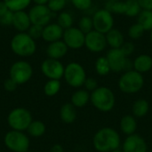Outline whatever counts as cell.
Returning <instances> with one entry per match:
<instances>
[{
    "instance_id": "cell-4",
    "label": "cell",
    "mask_w": 152,
    "mask_h": 152,
    "mask_svg": "<svg viewBox=\"0 0 152 152\" xmlns=\"http://www.w3.org/2000/svg\"><path fill=\"white\" fill-rule=\"evenodd\" d=\"M144 86L143 75L134 69L124 72L118 79V88L121 92L132 94L140 92Z\"/></svg>"
},
{
    "instance_id": "cell-43",
    "label": "cell",
    "mask_w": 152,
    "mask_h": 152,
    "mask_svg": "<svg viewBox=\"0 0 152 152\" xmlns=\"http://www.w3.org/2000/svg\"><path fill=\"white\" fill-rule=\"evenodd\" d=\"M9 11L7 5L4 1H0V17H2L4 13H6Z\"/></svg>"
},
{
    "instance_id": "cell-1",
    "label": "cell",
    "mask_w": 152,
    "mask_h": 152,
    "mask_svg": "<svg viewBox=\"0 0 152 152\" xmlns=\"http://www.w3.org/2000/svg\"><path fill=\"white\" fill-rule=\"evenodd\" d=\"M94 148L98 152H110L121 145V138L118 131L111 127L99 129L93 138Z\"/></svg>"
},
{
    "instance_id": "cell-35",
    "label": "cell",
    "mask_w": 152,
    "mask_h": 152,
    "mask_svg": "<svg viewBox=\"0 0 152 152\" xmlns=\"http://www.w3.org/2000/svg\"><path fill=\"white\" fill-rule=\"evenodd\" d=\"M67 1L68 0H49L46 5L48 6L52 12H61L64 9Z\"/></svg>"
},
{
    "instance_id": "cell-10",
    "label": "cell",
    "mask_w": 152,
    "mask_h": 152,
    "mask_svg": "<svg viewBox=\"0 0 152 152\" xmlns=\"http://www.w3.org/2000/svg\"><path fill=\"white\" fill-rule=\"evenodd\" d=\"M94 29L102 34H107L114 27V17L113 14L107 9L97 10L93 17Z\"/></svg>"
},
{
    "instance_id": "cell-47",
    "label": "cell",
    "mask_w": 152,
    "mask_h": 152,
    "mask_svg": "<svg viewBox=\"0 0 152 152\" xmlns=\"http://www.w3.org/2000/svg\"><path fill=\"white\" fill-rule=\"evenodd\" d=\"M151 44H152V29L151 30Z\"/></svg>"
},
{
    "instance_id": "cell-41",
    "label": "cell",
    "mask_w": 152,
    "mask_h": 152,
    "mask_svg": "<svg viewBox=\"0 0 152 152\" xmlns=\"http://www.w3.org/2000/svg\"><path fill=\"white\" fill-rule=\"evenodd\" d=\"M19 85L14 82L12 78H7L4 81V88L7 92H14L17 89V86Z\"/></svg>"
},
{
    "instance_id": "cell-15",
    "label": "cell",
    "mask_w": 152,
    "mask_h": 152,
    "mask_svg": "<svg viewBox=\"0 0 152 152\" xmlns=\"http://www.w3.org/2000/svg\"><path fill=\"white\" fill-rule=\"evenodd\" d=\"M121 151L123 152H147L148 146L141 135L134 134L128 135L125 139Z\"/></svg>"
},
{
    "instance_id": "cell-5",
    "label": "cell",
    "mask_w": 152,
    "mask_h": 152,
    "mask_svg": "<svg viewBox=\"0 0 152 152\" xmlns=\"http://www.w3.org/2000/svg\"><path fill=\"white\" fill-rule=\"evenodd\" d=\"M32 121L31 113L25 108H15L10 111L7 117L9 126L15 131H27Z\"/></svg>"
},
{
    "instance_id": "cell-48",
    "label": "cell",
    "mask_w": 152,
    "mask_h": 152,
    "mask_svg": "<svg viewBox=\"0 0 152 152\" xmlns=\"http://www.w3.org/2000/svg\"><path fill=\"white\" fill-rule=\"evenodd\" d=\"M111 1H121V0H111Z\"/></svg>"
},
{
    "instance_id": "cell-30",
    "label": "cell",
    "mask_w": 152,
    "mask_h": 152,
    "mask_svg": "<svg viewBox=\"0 0 152 152\" xmlns=\"http://www.w3.org/2000/svg\"><path fill=\"white\" fill-rule=\"evenodd\" d=\"M105 9L110 11L111 13L125 14L126 12V2L125 1H111L108 0L105 4Z\"/></svg>"
},
{
    "instance_id": "cell-9",
    "label": "cell",
    "mask_w": 152,
    "mask_h": 152,
    "mask_svg": "<svg viewBox=\"0 0 152 152\" xmlns=\"http://www.w3.org/2000/svg\"><path fill=\"white\" fill-rule=\"evenodd\" d=\"M33 75L32 66L26 61H15L10 68L9 77L18 85L26 84L30 80Z\"/></svg>"
},
{
    "instance_id": "cell-6",
    "label": "cell",
    "mask_w": 152,
    "mask_h": 152,
    "mask_svg": "<svg viewBox=\"0 0 152 152\" xmlns=\"http://www.w3.org/2000/svg\"><path fill=\"white\" fill-rule=\"evenodd\" d=\"M5 147L12 152H28L29 149V138L24 132L12 130L6 133L4 138Z\"/></svg>"
},
{
    "instance_id": "cell-17",
    "label": "cell",
    "mask_w": 152,
    "mask_h": 152,
    "mask_svg": "<svg viewBox=\"0 0 152 152\" xmlns=\"http://www.w3.org/2000/svg\"><path fill=\"white\" fill-rule=\"evenodd\" d=\"M68 50L69 47L66 45L63 40H58L49 43L48 46L46 47V55L48 58L60 60L67 54Z\"/></svg>"
},
{
    "instance_id": "cell-7",
    "label": "cell",
    "mask_w": 152,
    "mask_h": 152,
    "mask_svg": "<svg viewBox=\"0 0 152 152\" xmlns=\"http://www.w3.org/2000/svg\"><path fill=\"white\" fill-rule=\"evenodd\" d=\"M63 77L69 86L79 88L84 86L87 77L84 67L78 62L72 61L65 67Z\"/></svg>"
},
{
    "instance_id": "cell-34",
    "label": "cell",
    "mask_w": 152,
    "mask_h": 152,
    "mask_svg": "<svg viewBox=\"0 0 152 152\" xmlns=\"http://www.w3.org/2000/svg\"><path fill=\"white\" fill-rule=\"evenodd\" d=\"M144 33H145L144 28L138 22L131 25L129 27V28H128V36H129L130 38H132L134 40L140 39L141 37H143Z\"/></svg>"
},
{
    "instance_id": "cell-23",
    "label": "cell",
    "mask_w": 152,
    "mask_h": 152,
    "mask_svg": "<svg viewBox=\"0 0 152 152\" xmlns=\"http://www.w3.org/2000/svg\"><path fill=\"white\" fill-rule=\"evenodd\" d=\"M60 118L65 124H72L77 118L76 108L70 102L63 104L60 110Z\"/></svg>"
},
{
    "instance_id": "cell-2",
    "label": "cell",
    "mask_w": 152,
    "mask_h": 152,
    "mask_svg": "<svg viewBox=\"0 0 152 152\" xmlns=\"http://www.w3.org/2000/svg\"><path fill=\"white\" fill-rule=\"evenodd\" d=\"M90 102L99 111L110 112L115 107L116 96L110 88L107 86H99L91 93Z\"/></svg>"
},
{
    "instance_id": "cell-45",
    "label": "cell",
    "mask_w": 152,
    "mask_h": 152,
    "mask_svg": "<svg viewBox=\"0 0 152 152\" xmlns=\"http://www.w3.org/2000/svg\"><path fill=\"white\" fill-rule=\"evenodd\" d=\"M35 4H47L49 0H32Z\"/></svg>"
},
{
    "instance_id": "cell-11",
    "label": "cell",
    "mask_w": 152,
    "mask_h": 152,
    "mask_svg": "<svg viewBox=\"0 0 152 152\" xmlns=\"http://www.w3.org/2000/svg\"><path fill=\"white\" fill-rule=\"evenodd\" d=\"M28 13L31 24L39 25L42 27L49 24L53 17V12L46 4H35L29 9Z\"/></svg>"
},
{
    "instance_id": "cell-18",
    "label": "cell",
    "mask_w": 152,
    "mask_h": 152,
    "mask_svg": "<svg viewBox=\"0 0 152 152\" xmlns=\"http://www.w3.org/2000/svg\"><path fill=\"white\" fill-rule=\"evenodd\" d=\"M12 25L19 32H27L29 27L31 26V21L28 13L25 11L14 12Z\"/></svg>"
},
{
    "instance_id": "cell-28",
    "label": "cell",
    "mask_w": 152,
    "mask_h": 152,
    "mask_svg": "<svg viewBox=\"0 0 152 152\" xmlns=\"http://www.w3.org/2000/svg\"><path fill=\"white\" fill-rule=\"evenodd\" d=\"M61 81L56 79H48V81L45 84L44 86V93L45 95L49 97H53L56 95L61 90Z\"/></svg>"
},
{
    "instance_id": "cell-20",
    "label": "cell",
    "mask_w": 152,
    "mask_h": 152,
    "mask_svg": "<svg viewBox=\"0 0 152 152\" xmlns=\"http://www.w3.org/2000/svg\"><path fill=\"white\" fill-rule=\"evenodd\" d=\"M119 127L121 132L126 135L134 134L137 130V121L136 118L133 115H126L124 116L119 123Z\"/></svg>"
},
{
    "instance_id": "cell-3",
    "label": "cell",
    "mask_w": 152,
    "mask_h": 152,
    "mask_svg": "<svg viewBox=\"0 0 152 152\" xmlns=\"http://www.w3.org/2000/svg\"><path fill=\"white\" fill-rule=\"evenodd\" d=\"M11 50L20 57H30L37 51V44L27 32H19L14 35L10 43Z\"/></svg>"
},
{
    "instance_id": "cell-36",
    "label": "cell",
    "mask_w": 152,
    "mask_h": 152,
    "mask_svg": "<svg viewBox=\"0 0 152 152\" xmlns=\"http://www.w3.org/2000/svg\"><path fill=\"white\" fill-rule=\"evenodd\" d=\"M73 6L79 11H87L93 5V0H70Z\"/></svg>"
},
{
    "instance_id": "cell-50",
    "label": "cell",
    "mask_w": 152,
    "mask_h": 152,
    "mask_svg": "<svg viewBox=\"0 0 152 152\" xmlns=\"http://www.w3.org/2000/svg\"><path fill=\"white\" fill-rule=\"evenodd\" d=\"M0 152H1V151H0Z\"/></svg>"
},
{
    "instance_id": "cell-46",
    "label": "cell",
    "mask_w": 152,
    "mask_h": 152,
    "mask_svg": "<svg viewBox=\"0 0 152 152\" xmlns=\"http://www.w3.org/2000/svg\"><path fill=\"white\" fill-rule=\"evenodd\" d=\"M110 152H123L121 150H119V149H118V150H115V151H110Z\"/></svg>"
},
{
    "instance_id": "cell-27",
    "label": "cell",
    "mask_w": 152,
    "mask_h": 152,
    "mask_svg": "<svg viewBox=\"0 0 152 152\" xmlns=\"http://www.w3.org/2000/svg\"><path fill=\"white\" fill-rule=\"evenodd\" d=\"M137 22L142 25L145 31H151L152 29V11L142 10L137 16Z\"/></svg>"
},
{
    "instance_id": "cell-40",
    "label": "cell",
    "mask_w": 152,
    "mask_h": 152,
    "mask_svg": "<svg viewBox=\"0 0 152 152\" xmlns=\"http://www.w3.org/2000/svg\"><path fill=\"white\" fill-rule=\"evenodd\" d=\"M12 19H13V12L9 10L6 13H4L2 17H0V24L3 26H10L12 24Z\"/></svg>"
},
{
    "instance_id": "cell-12",
    "label": "cell",
    "mask_w": 152,
    "mask_h": 152,
    "mask_svg": "<svg viewBox=\"0 0 152 152\" xmlns=\"http://www.w3.org/2000/svg\"><path fill=\"white\" fill-rule=\"evenodd\" d=\"M64 70L65 67L60 60L47 58L41 64V71L48 79L60 80L64 76Z\"/></svg>"
},
{
    "instance_id": "cell-13",
    "label": "cell",
    "mask_w": 152,
    "mask_h": 152,
    "mask_svg": "<svg viewBox=\"0 0 152 152\" xmlns=\"http://www.w3.org/2000/svg\"><path fill=\"white\" fill-rule=\"evenodd\" d=\"M107 40L105 34L98 32L96 30H92L86 34L85 46L86 49L92 53H102L107 47Z\"/></svg>"
},
{
    "instance_id": "cell-39",
    "label": "cell",
    "mask_w": 152,
    "mask_h": 152,
    "mask_svg": "<svg viewBox=\"0 0 152 152\" xmlns=\"http://www.w3.org/2000/svg\"><path fill=\"white\" fill-rule=\"evenodd\" d=\"M119 49L123 52V53L126 57H129L131 54L134 53V52L135 50V46L133 42H125Z\"/></svg>"
},
{
    "instance_id": "cell-44",
    "label": "cell",
    "mask_w": 152,
    "mask_h": 152,
    "mask_svg": "<svg viewBox=\"0 0 152 152\" xmlns=\"http://www.w3.org/2000/svg\"><path fill=\"white\" fill-rule=\"evenodd\" d=\"M50 152H64L63 147L60 144H54Z\"/></svg>"
},
{
    "instance_id": "cell-31",
    "label": "cell",
    "mask_w": 152,
    "mask_h": 152,
    "mask_svg": "<svg viewBox=\"0 0 152 152\" xmlns=\"http://www.w3.org/2000/svg\"><path fill=\"white\" fill-rule=\"evenodd\" d=\"M126 12L125 15L128 17H137L142 9L137 0H126Z\"/></svg>"
},
{
    "instance_id": "cell-16",
    "label": "cell",
    "mask_w": 152,
    "mask_h": 152,
    "mask_svg": "<svg viewBox=\"0 0 152 152\" xmlns=\"http://www.w3.org/2000/svg\"><path fill=\"white\" fill-rule=\"evenodd\" d=\"M64 29L58 23H49L43 28L42 38L48 43L61 40L63 37Z\"/></svg>"
},
{
    "instance_id": "cell-24",
    "label": "cell",
    "mask_w": 152,
    "mask_h": 152,
    "mask_svg": "<svg viewBox=\"0 0 152 152\" xmlns=\"http://www.w3.org/2000/svg\"><path fill=\"white\" fill-rule=\"evenodd\" d=\"M150 110V104L145 99H138L133 105V116L136 118H142L145 117Z\"/></svg>"
},
{
    "instance_id": "cell-8",
    "label": "cell",
    "mask_w": 152,
    "mask_h": 152,
    "mask_svg": "<svg viewBox=\"0 0 152 152\" xmlns=\"http://www.w3.org/2000/svg\"><path fill=\"white\" fill-rule=\"evenodd\" d=\"M106 58L113 72H126L134 69L133 61H130L120 49H110L106 54Z\"/></svg>"
},
{
    "instance_id": "cell-14",
    "label": "cell",
    "mask_w": 152,
    "mask_h": 152,
    "mask_svg": "<svg viewBox=\"0 0 152 152\" xmlns=\"http://www.w3.org/2000/svg\"><path fill=\"white\" fill-rule=\"evenodd\" d=\"M85 39L86 34L82 32L78 28L71 27L65 29L63 32L62 40L70 49L77 50L85 46Z\"/></svg>"
},
{
    "instance_id": "cell-33",
    "label": "cell",
    "mask_w": 152,
    "mask_h": 152,
    "mask_svg": "<svg viewBox=\"0 0 152 152\" xmlns=\"http://www.w3.org/2000/svg\"><path fill=\"white\" fill-rule=\"evenodd\" d=\"M82 32L85 34L89 33L90 31L94 30V23H93V19L90 16L85 15L80 18L78 21V27H77Z\"/></svg>"
},
{
    "instance_id": "cell-49",
    "label": "cell",
    "mask_w": 152,
    "mask_h": 152,
    "mask_svg": "<svg viewBox=\"0 0 152 152\" xmlns=\"http://www.w3.org/2000/svg\"><path fill=\"white\" fill-rule=\"evenodd\" d=\"M28 152H34V151H28Z\"/></svg>"
},
{
    "instance_id": "cell-42",
    "label": "cell",
    "mask_w": 152,
    "mask_h": 152,
    "mask_svg": "<svg viewBox=\"0 0 152 152\" xmlns=\"http://www.w3.org/2000/svg\"><path fill=\"white\" fill-rule=\"evenodd\" d=\"M142 10L152 11V0H137Z\"/></svg>"
},
{
    "instance_id": "cell-32",
    "label": "cell",
    "mask_w": 152,
    "mask_h": 152,
    "mask_svg": "<svg viewBox=\"0 0 152 152\" xmlns=\"http://www.w3.org/2000/svg\"><path fill=\"white\" fill-rule=\"evenodd\" d=\"M73 17L68 12H61L57 17V23L65 30L73 27Z\"/></svg>"
},
{
    "instance_id": "cell-21",
    "label": "cell",
    "mask_w": 152,
    "mask_h": 152,
    "mask_svg": "<svg viewBox=\"0 0 152 152\" xmlns=\"http://www.w3.org/2000/svg\"><path fill=\"white\" fill-rule=\"evenodd\" d=\"M105 36H106L107 44L108 45L110 46V48L119 49L125 43V37L123 33L117 28H113L107 34H105Z\"/></svg>"
},
{
    "instance_id": "cell-29",
    "label": "cell",
    "mask_w": 152,
    "mask_h": 152,
    "mask_svg": "<svg viewBox=\"0 0 152 152\" xmlns=\"http://www.w3.org/2000/svg\"><path fill=\"white\" fill-rule=\"evenodd\" d=\"M12 12L24 11L32 2V0H3Z\"/></svg>"
},
{
    "instance_id": "cell-22",
    "label": "cell",
    "mask_w": 152,
    "mask_h": 152,
    "mask_svg": "<svg viewBox=\"0 0 152 152\" xmlns=\"http://www.w3.org/2000/svg\"><path fill=\"white\" fill-rule=\"evenodd\" d=\"M91 94L86 89H78L73 93L70 99V103L75 108H82L90 102Z\"/></svg>"
},
{
    "instance_id": "cell-37",
    "label": "cell",
    "mask_w": 152,
    "mask_h": 152,
    "mask_svg": "<svg viewBox=\"0 0 152 152\" xmlns=\"http://www.w3.org/2000/svg\"><path fill=\"white\" fill-rule=\"evenodd\" d=\"M43 28H44V27H42V26L31 24V26L29 27V28H28V30L27 31V33H28L32 38L37 39V38L42 37Z\"/></svg>"
},
{
    "instance_id": "cell-19",
    "label": "cell",
    "mask_w": 152,
    "mask_h": 152,
    "mask_svg": "<svg viewBox=\"0 0 152 152\" xmlns=\"http://www.w3.org/2000/svg\"><path fill=\"white\" fill-rule=\"evenodd\" d=\"M134 69L141 74L149 72L152 69V56L142 53L138 55L133 61Z\"/></svg>"
},
{
    "instance_id": "cell-25",
    "label": "cell",
    "mask_w": 152,
    "mask_h": 152,
    "mask_svg": "<svg viewBox=\"0 0 152 152\" xmlns=\"http://www.w3.org/2000/svg\"><path fill=\"white\" fill-rule=\"evenodd\" d=\"M45 130H46V127L42 121H39V120L34 121L33 120L31 122V124L29 125V126L28 127L27 132L31 137L38 138L45 134Z\"/></svg>"
},
{
    "instance_id": "cell-38",
    "label": "cell",
    "mask_w": 152,
    "mask_h": 152,
    "mask_svg": "<svg viewBox=\"0 0 152 152\" xmlns=\"http://www.w3.org/2000/svg\"><path fill=\"white\" fill-rule=\"evenodd\" d=\"M85 86V89L86 91H88L89 93L91 92H94L96 88H98V83H97V80L94 77H86V81H85V84L84 86Z\"/></svg>"
},
{
    "instance_id": "cell-26",
    "label": "cell",
    "mask_w": 152,
    "mask_h": 152,
    "mask_svg": "<svg viewBox=\"0 0 152 152\" xmlns=\"http://www.w3.org/2000/svg\"><path fill=\"white\" fill-rule=\"evenodd\" d=\"M94 68H95V71L99 76H107L110 74V72L111 71L110 63L106 58V56H101L99 57L94 64Z\"/></svg>"
}]
</instances>
